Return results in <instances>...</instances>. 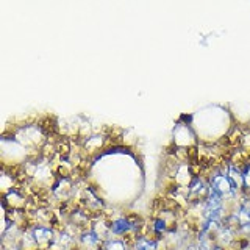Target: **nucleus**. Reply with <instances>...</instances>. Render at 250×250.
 Instances as JSON below:
<instances>
[{"mask_svg":"<svg viewBox=\"0 0 250 250\" xmlns=\"http://www.w3.org/2000/svg\"><path fill=\"white\" fill-rule=\"evenodd\" d=\"M130 233H133V229L127 216L124 214L111 219V234L114 238H125Z\"/></svg>","mask_w":250,"mask_h":250,"instance_id":"f03ea898","label":"nucleus"},{"mask_svg":"<svg viewBox=\"0 0 250 250\" xmlns=\"http://www.w3.org/2000/svg\"><path fill=\"white\" fill-rule=\"evenodd\" d=\"M105 250H130V249L124 242V239L111 238V239L105 241Z\"/></svg>","mask_w":250,"mask_h":250,"instance_id":"7ed1b4c3","label":"nucleus"},{"mask_svg":"<svg viewBox=\"0 0 250 250\" xmlns=\"http://www.w3.org/2000/svg\"><path fill=\"white\" fill-rule=\"evenodd\" d=\"M30 230H31V234H33L39 250H49L55 244V241H57V231H55L50 225L35 224L30 227Z\"/></svg>","mask_w":250,"mask_h":250,"instance_id":"f257e3e1","label":"nucleus"}]
</instances>
